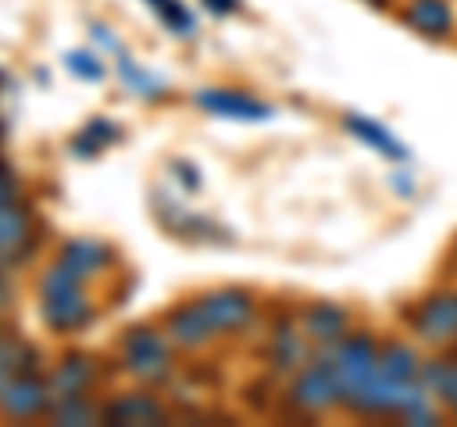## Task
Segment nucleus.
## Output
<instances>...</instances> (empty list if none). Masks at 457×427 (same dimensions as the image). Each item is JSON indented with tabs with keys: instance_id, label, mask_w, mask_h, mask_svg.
<instances>
[{
	"instance_id": "nucleus-7",
	"label": "nucleus",
	"mask_w": 457,
	"mask_h": 427,
	"mask_svg": "<svg viewBox=\"0 0 457 427\" xmlns=\"http://www.w3.org/2000/svg\"><path fill=\"white\" fill-rule=\"evenodd\" d=\"M423 386L431 389V397L438 401L442 412L457 416V344L442 347L438 359H423Z\"/></svg>"
},
{
	"instance_id": "nucleus-1",
	"label": "nucleus",
	"mask_w": 457,
	"mask_h": 427,
	"mask_svg": "<svg viewBox=\"0 0 457 427\" xmlns=\"http://www.w3.org/2000/svg\"><path fill=\"white\" fill-rule=\"evenodd\" d=\"M38 290H42V321H46V329L65 336V332L88 329L96 321V306H92V297L84 294V279L73 267H65L62 260L50 264V272L38 282Z\"/></svg>"
},
{
	"instance_id": "nucleus-22",
	"label": "nucleus",
	"mask_w": 457,
	"mask_h": 427,
	"mask_svg": "<svg viewBox=\"0 0 457 427\" xmlns=\"http://www.w3.org/2000/svg\"><path fill=\"white\" fill-rule=\"evenodd\" d=\"M65 65H69V73L80 77V80H104V77H107L104 62H99L96 54H88V50H73V54H65Z\"/></svg>"
},
{
	"instance_id": "nucleus-6",
	"label": "nucleus",
	"mask_w": 457,
	"mask_h": 427,
	"mask_svg": "<svg viewBox=\"0 0 457 427\" xmlns=\"http://www.w3.org/2000/svg\"><path fill=\"white\" fill-rule=\"evenodd\" d=\"M54 405V389L50 381H42L38 374H16L8 381L4 397H0V412L8 420H35V416H46Z\"/></svg>"
},
{
	"instance_id": "nucleus-3",
	"label": "nucleus",
	"mask_w": 457,
	"mask_h": 427,
	"mask_svg": "<svg viewBox=\"0 0 457 427\" xmlns=\"http://www.w3.org/2000/svg\"><path fill=\"white\" fill-rule=\"evenodd\" d=\"M408 324L423 344L453 347L457 344V290L423 294L416 309H408Z\"/></svg>"
},
{
	"instance_id": "nucleus-13",
	"label": "nucleus",
	"mask_w": 457,
	"mask_h": 427,
	"mask_svg": "<svg viewBox=\"0 0 457 427\" xmlns=\"http://www.w3.org/2000/svg\"><path fill=\"white\" fill-rule=\"evenodd\" d=\"M96 378L92 363L84 359V355H65L62 363H57V370L50 374V389H54V401H62V397H80L88 393Z\"/></svg>"
},
{
	"instance_id": "nucleus-14",
	"label": "nucleus",
	"mask_w": 457,
	"mask_h": 427,
	"mask_svg": "<svg viewBox=\"0 0 457 427\" xmlns=\"http://www.w3.org/2000/svg\"><path fill=\"white\" fill-rule=\"evenodd\" d=\"M267 363L275 374H290V370H302L309 363V344L302 339V332L294 329H275L270 336V351H267Z\"/></svg>"
},
{
	"instance_id": "nucleus-26",
	"label": "nucleus",
	"mask_w": 457,
	"mask_h": 427,
	"mask_svg": "<svg viewBox=\"0 0 457 427\" xmlns=\"http://www.w3.org/2000/svg\"><path fill=\"white\" fill-rule=\"evenodd\" d=\"M203 4L213 12V16H237L240 12V0H203Z\"/></svg>"
},
{
	"instance_id": "nucleus-23",
	"label": "nucleus",
	"mask_w": 457,
	"mask_h": 427,
	"mask_svg": "<svg viewBox=\"0 0 457 427\" xmlns=\"http://www.w3.org/2000/svg\"><path fill=\"white\" fill-rule=\"evenodd\" d=\"M171 172L179 176V183H183L187 191H198V188H203V176H198V168H191L187 161H171Z\"/></svg>"
},
{
	"instance_id": "nucleus-18",
	"label": "nucleus",
	"mask_w": 457,
	"mask_h": 427,
	"mask_svg": "<svg viewBox=\"0 0 457 427\" xmlns=\"http://www.w3.org/2000/svg\"><path fill=\"white\" fill-rule=\"evenodd\" d=\"M119 138H122V130H119V126H114L111 119H92V122L73 138V153H77V156H96L99 149H107L111 141H119Z\"/></svg>"
},
{
	"instance_id": "nucleus-21",
	"label": "nucleus",
	"mask_w": 457,
	"mask_h": 427,
	"mask_svg": "<svg viewBox=\"0 0 457 427\" xmlns=\"http://www.w3.org/2000/svg\"><path fill=\"white\" fill-rule=\"evenodd\" d=\"M145 4L156 12V16H161V23L168 27V31H176L183 38L195 35V16H191L187 4H179V0H145Z\"/></svg>"
},
{
	"instance_id": "nucleus-4",
	"label": "nucleus",
	"mask_w": 457,
	"mask_h": 427,
	"mask_svg": "<svg viewBox=\"0 0 457 427\" xmlns=\"http://www.w3.org/2000/svg\"><path fill=\"white\" fill-rule=\"evenodd\" d=\"M206 321L213 324V332H245L248 324L255 321V297L248 290H237V287H225V290H210L198 297Z\"/></svg>"
},
{
	"instance_id": "nucleus-15",
	"label": "nucleus",
	"mask_w": 457,
	"mask_h": 427,
	"mask_svg": "<svg viewBox=\"0 0 457 427\" xmlns=\"http://www.w3.org/2000/svg\"><path fill=\"white\" fill-rule=\"evenodd\" d=\"M27 245H31V210L16 203H0V252L12 260Z\"/></svg>"
},
{
	"instance_id": "nucleus-11",
	"label": "nucleus",
	"mask_w": 457,
	"mask_h": 427,
	"mask_svg": "<svg viewBox=\"0 0 457 427\" xmlns=\"http://www.w3.org/2000/svg\"><path fill=\"white\" fill-rule=\"evenodd\" d=\"M404 23L411 27L416 35L442 42L453 35V8L450 0H408L404 4Z\"/></svg>"
},
{
	"instance_id": "nucleus-19",
	"label": "nucleus",
	"mask_w": 457,
	"mask_h": 427,
	"mask_svg": "<svg viewBox=\"0 0 457 427\" xmlns=\"http://www.w3.org/2000/svg\"><path fill=\"white\" fill-rule=\"evenodd\" d=\"M50 420L62 423V427H84V423L99 420V408L84 401V393L80 397H62V401L50 405Z\"/></svg>"
},
{
	"instance_id": "nucleus-16",
	"label": "nucleus",
	"mask_w": 457,
	"mask_h": 427,
	"mask_svg": "<svg viewBox=\"0 0 457 427\" xmlns=\"http://www.w3.org/2000/svg\"><path fill=\"white\" fill-rule=\"evenodd\" d=\"M381 370L396 381H416L423 374V355L404 339H389L381 344Z\"/></svg>"
},
{
	"instance_id": "nucleus-9",
	"label": "nucleus",
	"mask_w": 457,
	"mask_h": 427,
	"mask_svg": "<svg viewBox=\"0 0 457 427\" xmlns=\"http://www.w3.org/2000/svg\"><path fill=\"white\" fill-rule=\"evenodd\" d=\"M302 332L312 344H339L343 336H351V313L336 302H312L302 313Z\"/></svg>"
},
{
	"instance_id": "nucleus-5",
	"label": "nucleus",
	"mask_w": 457,
	"mask_h": 427,
	"mask_svg": "<svg viewBox=\"0 0 457 427\" xmlns=\"http://www.w3.org/2000/svg\"><path fill=\"white\" fill-rule=\"evenodd\" d=\"M195 107L210 111L218 119H237V122H267L275 115V107L255 99L248 92H237V88H203L195 92Z\"/></svg>"
},
{
	"instance_id": "nucleus-25",
	"label": "nucleus",
	"mask_w": 457,
	"mask_h": 427,
	"mask_svg": "<svg viewBox=\"0 0 457 427\" xmlns=\"http://www.w3.org/2000/svg\"><path fill=\"white\" fill-rule=\"evenodd\" d=\"M92 38L99 42V46H107V50L114 54V58H119V54H122V42L114 38L111 31H104V23H92Z\"/></svg>"
},
{
	"instance_id": "nucleus-20",
	"label": "nucleus",
	"mask_w": 457,
	"mask_h": 427,
	"mask_svg": "<svg viewBox=\"0 0 457 427\" xmlns=\"http://www.w3.org/2000/svg\"><path fill=\"white\" fill-rule=\"evenodd\" d=\"M119 73H122V80H126V88H130L134 96H141V99H161V96L168 92V84H164L161 77L145 73V69H134V62L126 58V50L119 54Z\"/></svg>"
},
{
	"instance_id": "nucleus-27",
	"label": "nucleus",
	"mask_w": 457,
	"mask_h": 427,
	"mask_svg": "<svg viewBox=\"0 0 457 427\" xmlns=\"http://www.w3.org/2000/svg\"><path fill=\"white\" fill-rule=\"evenodd\" d=\"M12 306V282L4 279V275H0V313H4Z\"/></svg>"
},
{
	"instance_id": "nucleus-28",
	"label": "nucleus",
	"mask_w": 457,
	"mask_h": 427,
	"mask_svg": "<svg viewBox=\"0 0 457 427\" xmlns=\"http://www.w3.org/2000/svg\"><path fill=\"white\" fill-rule=\"evenodd\" d=\"M8 381H12V370L0 363V397H4V389H8Z\"/></svg>"
},
{
	"instance_id": "nucleus-2",
	"label": "nucleus",
	"mask_w": 457,
	"mask_h": 427,
	"mask_svg": "<svg viewBox=\"0 0 457 427\" xmlns=\"http://www.w3.org/2000/svg\"><path fill=\"white\" fill-rule=\"evenodd\" d=\"M122 366L141 381H164L171 378V351L168 339L149 329V324H134L122 336Z\"/></svg>"
},
{
	"instance_id": "nucleus-10",
	"label": "nucleus",
	"mask_w": 457,
	"mask_h": 427,
	"mask_svg": "<svg viewBox=\"0 0 457 427\" xmlns=\"http://www.w3.org/2000/svg\"><path fill=\"white\" fill-rule=\"evenodd\" d=\"M164 332H168L171 344H179V347H203L210 336H218V332H213V324L206 321L203 306H198V297H195V302H183V306H176L168 313V317H164Z\"/></svg>"
},
{
	"instance_id": "nucleus-17",
	"label": "nucleus",
	"mask_w": 457,
	"mask_h": 427,
	"mask_svg": "<svg viewBox=\"0 0 457 427\" xmlns=\"http://www.w3.org/2000/svg\"><path fill=\"white\" fill-rule=\"evenodd\" d=\"M343 126H347L351 134H359L362 141H370V146H374L378 153L393 156V161H408V149H404V141H396L389 130H385L381 122L366 119V115H347V119H343Z\"/></svg>"
},
{
	"instance_id": "nucleus-24",
	"label": "nucleus",
	"mask_w": 457,
	"mask_h": 427,
	"mask_svg": "<svg viewBox=\"0 0 457 427\" xmlns=\"http://www.w3.org/2000/svg\"><path fill=\"white\" fill-rule=\"evenodd\" d=\"M16 198V172L0 161V203H12Z\"/></svg>"
},
{
	"instance_id": "nucleus-8",
	"label": "nucleus",
	"mask_w": 457,
	"mask_h": 427,
	"mask_svg": "<svg viewBox=\"0 0 457 427\" xmlns=\"http://www.w3.org/2000/svg\"><path fill=\"white\" fill-rule=\"evenodd\" d=\"M99 420H107L114 427H130V423H161L164 405L153 393H119L99 408Z\"/></svg>"
},
{
	"instance_id": "nucleus-29",
	"label": "nucleus",
	"mask_w": 457,
	"mask_h": 427,
	"mask_svg": "<svg viewBox=\"0 0 457 427\" xmlns=\"http://www.w3.org/2000/svg\"><path fill=\"white\" fill-rule=\"evenodd\" d=\"M366 4H374V8H389L393 0H366Z\"/></svg>"
},
{
	"instance_id": "nucleus-12",
	"label": "nucleus",
	"mask_w": 457,
	"mask_h": 427,
	"mask_svg": "<svg viewBox=\"0 0 457 427\" xmlns=\"http://www.w3.org/2000/svg\"><path fill=\"white\" fill-rule=\"evenodd\" d=\"M57 260H62L65 267H73V272H77L80 279H92V275L104 272V267H111L114 252L104 245V240L73 237V240H65V245H62V252H57Z\"/></svg>"
}]
</instances>
